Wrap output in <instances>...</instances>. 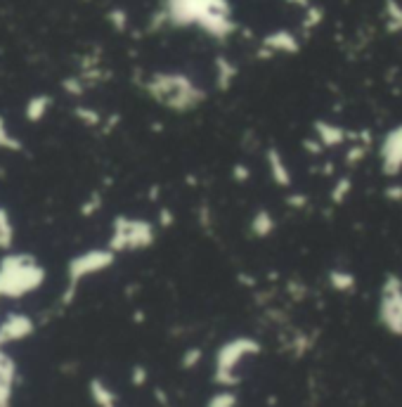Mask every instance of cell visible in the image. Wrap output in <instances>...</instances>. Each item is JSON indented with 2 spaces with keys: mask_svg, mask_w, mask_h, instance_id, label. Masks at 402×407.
<instances>
[{
  "mask_svg": "<svg viewBox=\"0 0 402 407\" xmlns=\"http://www.w3.org/2000/svg\"><path fill=\"white\" fill-rule=\"evenodd\" d=\"M47 270L33 254L8 251L0 259V298H19L36 294L45 284Z\"/></svg>",
  "mask_w": 402,
  "mask_h": 407,
  "instance_id": "6da1fadb",
  "label": "cell"
},
{
  "mask_svg": "<svg viewBox=\"0 0 402 407\" xmlns=\"http://www.w3.org/2000/svg\"><path fill=\"white\" fill-rule=\"evenodd\" d=\"M145 93L156 105L170 112H192L206 100V93L185 73H154L145 83Z\"/></svg>",
  "mask_w": 402,
  "mask_h": 407,
  "instance_id": "7a4b0ae2",
  "label": "cell"
},
{
  "mask_svg": "<svg viewBox=\"0 0 402 407\" xmlns=\"http://www.w3.org/2000/svg\"><path fill=\"white\" fill-rule=\"evenodd\" d=\"M117 256L109 247H102V249H88V251H81V254L71 256L69 263H66V284H64V291L59 296V303L64 305H71L73 298H76L81 284H83L88 277H95L100 273H105L117 263Z\"/></svg>",
  "mask_w": 402,
  "mask_h": 407,
  "instance_id": "3957f363",
  "label": "cell"
},
{
  "mask_svg": "<svg viewBox=\"0 0 402 407\" xmlns=\"http://www.w3.org/2000/svg\"><path fill=\"white\" fill-rule=\"evenodd\" d=\"M156 240V228L147 218H133V216H117L112 220L107 247L114 254H126V251H142L149 249Z\"/></svg>",
  "mask_w": 402,
  "mask_h": 407,
  "instance_id": "277c9868",
  "label": "cell"
},
{
  "mask_svg": "<svg viewBox=\"0 0 402 407\" xmlns=\"http://www.w3.org/2000/svg\"><path fill=\"white\" fill-rule=\"evenodd\" d=\"M379 320L388 331L402 334V280L398 275H388L381 284Z\"/></svg>",
  "mask_w": 402,
  "mask_h": 407,
  "instance_id": "5b68a950",
  "label": "cell"
},
{
  "mask_svg": "<svg viewBox=\"0 0 402 407\" xmlns=\"http://www.w3.org/2000/svg\"><path fill=\"white\" fill-rule=\"evenodd\" d=\"M254 353H258V343L254 338H235L232 343L223 346L220 353H218V360H215L218 382L232 384L237 365H240L247 355H254Z\"/></svg>",
  "mask_w": 402,
  "mask_h": 407,
  "instance_id": "8992f818",
  "label": "cell"
},
{
  "mask_svg": "<svg viewBox=\"0 0 402 407\" xmlns=\"http://www.w3.org/2000/svg\"><path fill=\"white\" fill-rule=\"evenodd\" d=\"M36 320L29 313H8L0 320V346L8 348L12 343H22L33 336Z\"/></svg>",
  "mask_w": 402,
  "mask_h": 407,
  "instance_id": "52a82bcc",
  "label": "cell"
},
{
  "mask_svg": "<svg viewBox=\"0 0 402 407\" xmlns=\"http://www.w3.org/2000/svg\"><path fill=\"white\" fill-rule=\"evenodd\" d=\"M379 159H381V173L393 178L402 171V124L391 128L379 147Z\"/></svg>",
  "mask_w": 402,
  "mask_h": 407,
  "instance_id": "ba28073f",
  "label": "cell"
},
{
  "mask_svg": "<svg viewBox=\"0 0 402 407\" xmlns=\"http://www.w3.org/2000/svg\"><path fill=\"white\" fill-rule=\"evenodd\" d=\"M17 382H19L17 360L0 346V407H12Z\"/></svg>",
  "mask_w": 402,
  "mask_h": 407,
  "instance_id": "9c48e42d",
  "label": "cell"
},
{
  "mask_svg": "<svg viewBox=\"0 0 402 407\" xmlns=\"http://www.w3.org/2000/svg\"><path fill=\"white\" fill-rule=\"evenodd\" d=\"M265 161H268V173L272 182H275L277 187H291V171L289 166H286V159L282 157V152H279L277 147H270L268 152H265Z\"/></svg>",
  "mask_w": 402,
  "mask_h": 407,
  "instance_id": "30bf717a",
  "label": "cell"
},
{
  "mask_svg": "<svg viewBox=\"0 0 402 407\" xmlns=\"http://www.w3.org/2000/svg\"><path fill=\"white\" fill-rule=\"evenodd\" d=\"M52 102H54L52 95H47V93L31 95L24 105V119L29 121V124H40V121L47 117V112L52 110Z\"/></svg>",
  "mask_w": 402,
  "mask_h": 407,
  "instance_id": "8fae6325",
  "label": "cell"
},
{
  "mask_svg": "<svg viewBox=\"0 0 402 407\" xmlns=\"http://www.w3.org/2000/svg\"><path fill=\"white\" fill-rule=\"evenodd\" d=\"M88 393H90V400L97 407H117V403H119V396L114 393V389L100 377L88 382Z\"/></svg>",
  "mask_w": 402,
  "mask_h": 407,
  "instance_id": "7c38bea8",
  "label": "cell"
},
{
  "mask_svg": "<svg viewBox=\"0 0 402 407\" xmlns=\"http://www.w3.org/2000/svg\"><path fill=\"white\" fill-rule=\"evenodd\" d=\"M315 138L319 140L322 147H338L348 140V133L343 131L341 126H333V124H326V121H317L315 124Z\"/></svg>",
  "mask_w": 402,
  "mask_h": 407,
  "instance_id": "4fadbf2b",
  "label": "cell"
},
{
  "mask_svg": "<svg viewBox=\"0 0 402 407\" xmlns=\"http://www.w3.org/2000/svg\"><path fill=\"white\" fill-rule=\"evenodd\" d=\"M263 45L268 47L270 52H286V55H294V52H298V40H296L294 33H289V31L270 33V36L263 40Z\"/></svg>",
  "mask_w": 402,
  "mask_h": 407,
  "instance_id": "5bb4252c",
  "label": "cell"
},
{
  "mask_svg": "<svg viewBox=\"0 0 402 407\" xmlns=\"http://www.w3.org/2000/svg\"><path fill=\"white\" fill-rule=\"evenodd\" d=\"M15 237H17V230H15V220H12L10 208L0 204V251H3V254L12 251Z\"/></svg>",
  "mask_w": 402,
  "mask_h": 407,
  "instance_id": "9a60e30c",
  "label": "cell"
},
{
  "mask_svg": "<svg viewBox=\"0 0 402 407\" xmlns=\"http://www.w3.org/2000/svg\"><path fill=\"white\" fill-rule=\"evenodd\" d=\"M275 228H277L275 216H272L268 208H258V211L254 213V218H251V223H249L251 235L258 237V240H265V237H270L272 232H275Z\"/></svg>",
  "mask_w": 402,
  "mask_h": 407,
  "instance_id": "2e32d148",
  "label": "cell"
},
{
  "mask_svg": "<svg viewBox=\"0 0 402 407\" xmlns=\"http://www.w3.org/2000/svg\"><path fill=\"white\" fill-rule=\"evenodd\" d=\"M0 149H3V152H15V154H19L24 149V142L10 131L3 114H0Z\"/></svg>",
  "mask_w": 402,
  "mask_h": 407,
  "instance_id": "e0dca14e",
  "label": "cell"
},
{
  "mask_svg": "<svg viewBox=\"0 0 402 407\" xmlns=\"http://www.w3.org/2000/svg\"><path fill=\"white\" fill-rule=\"evenodd\" d=\"M329 284H331V289H336V291H343V294H348V291L355 289V275L348 273V270H341V268H333L329 270Z\"/></svg>",
  "mask_w": 402,
  "mask_h": 407,
  "instance_id": "ac0fdd59",
  "label": "cell"
},
{
  "mask_svg": "<svg viewBox=\"0 0 402 407\" xmlns=\"http://www.w3.org/2000/svg\"><path fill=\"white\" fill-rule=\"evenodd\" d=\"M215 66H218V73H215L218 88H220V90H227L230 83H232V78L237 76L235 64L230 62V59H225V57H218V59H215Z\"/></svg>",
  "mask_w": 402,
  "mask_h": 407,
  "instance_id": "d6986e66",
  "label": "cell"
},
{
  "mask_svg": "<svg viewBox=\"0 0 402 407\" xmlns=\"http://www.w3.org/2000/svg\"><path fill=\"white\" fill-rule=\"evenodd\" d=\"M73 119L78 121V124H83L85 128H100L102 126V114L97 110H93V107H73Z\"/></svg>",
  "mask_w": 402,
  "mask_h": 407,
  "instance_id": "ffe728a7",
  "label": "cell"
},
{
  "mask_svg": "<svg viewBox=\"0 0 402 407\" xmlns=\"http://www.w3.org/2000/svg\"><path fill=\"white\" fill-rule=\"evenodd\" d=\"M62 90L66 95H71V98H81V95H85L88 90V83L83 81V76L81 73H76V76H69L62 81Z\"/></svg>",
  "mask_w": 402,
  "mask_h": 407,
  "instance_id": "44dd1931",
  "label": "cell"
},
{
  "mask_svg": "<svg viewBox=\"0 0 402 407\" xmlns=\"http://www.w3.org/2000/svg\"><path fill=\"white\" fill-rule=\"evenodd\" d=\"M350 189H353V182L350 178H338L336 180V185L331 187V201L336 204V206H341L345 199H348V194H350Z\"/></svg>",
  "mask_w": 402,
  "mask_h": 407,
  "instance_id": "7402d4cb",
  "label": "cell"
},
{
  "mask_svg": "<svg viewBox=\"0 0 402 407\" xmlns=\"http://www.w3.org/2000/svg\"><path fill=\"white\" fill-rule=\"evenodd\" d=\"M386 19L393 31H402V5L395 0H386Z\"/></svg>",
  "mask_w": 402,
  "mask_h": 407,
  "instance_id": "603a6c76",
  "label": "cell"
},
{
  "mask_svg": "<svg viewBox=\"0 0 402 407\" xmlns=\"http://www.w3.org/2000/svg\"><path fill=\"white\" fill-rule=\"evenodd\" d=\"M100 208H102V194L93 192L83 204H81V216H83V218H90V216L97 213Z\"/></svg>",
  "mask_w": 402,
  "mask_h": 407,
  "instance_id": "cb8c5ba5",
  "label": "cell"
},
{
  "mask_svg": "<svg viewBox=\"0 0 402 407\" xmlns=\"http://www.w3.org/2000/svg\"><path fill=\"white\" fill-rule=\"evenodd\" d=\"M107 19H109V24H112L117 31H126V26H128V15H126V10H121V8L109 10Z\"/></svg>",
  "mask_w": 402,
  "mask_h": 407,
  "instance_id": "d4e9b609",
  "label": "cell"
},
{
  "mask_svg": "<svg viewBox=\"0 0 402 407\" xmlns=\"http://www.w3.org/2000/svg\"><path fill=\"white\" fill-rule=\"evenodd\" d=\"M367 157V145H353L348 152H345V164L355 166L357 161H362Z\"/></svg>",
  "mask_w": 402,
  "mask_h": 407,
  "instance_id": "484cf974",
  "label": "cell"
},
{
  "mask_svg": "<svg viewBox=\"0 0 402 407\" xmlns=\"http://www.w3.org/2000/svg\"><path fill=\"white\" fill-rule=\"evenodd\" d=\"M208 407H235V396L232 393H220V396L211 400Z\"/></svg>",
  "mask_w": 402,
  "mask_h": 407,
  "instance_id": "4316f807",
  "label": "cell"
},
{
  "mask_svg": "<svg viewBox=\"0 0 402 407\" xmlns=\"http://www.w3.org/2000/svg\"><path fill=\"white\" fill-rule=\"evenodd\" d=\"M308 194H289V196H286V204H289V206L291 208H296V211H298V208H305V206H308Z\"/></svg>",
  "mask_w": 402,
  "mask_h": 407,
  "instance_id": "83f0119b",
  "label": "cell"
},
{
  "mask_svg": "<svg viewBox=\"0 0 402 407\" xmlns=\"http://www.w3.org/2000/svg\"><path fill=\"white\" fill-rule=\"evenodd\" d=\"M232 178L237 180V182H249V178H251V171L244 164H237L235 168H232Z\"/></svg>",
  "mask_w": 402,
  "mask_h": 407,
  "instance_id": "f1b7e54d",
  "label": "cell"
},
{
  "mask_svg": "<svg viewBox=\"0 0 402 407\" xmlns=\"http://www.w3.org/2000/svg\"><path fill=\"white\" fill-rule=\"evenodd\" d=\"M386 199H391V201H395V204H400L402 201V185H395V182H393V185H388L386 187Z\"/></svg>",
  "mask_w": 402,
  "mask_h": 407,
  "instance_id": "f546056e",
  "label": "cell"
},
{
  "mask_svg": "<svg viewBox=\"0 0 402 407\" xmlns=\"http://www.w3.org/2000/svg\"><path fill=\"white\" fill-rule=\"evenodd\" d=\"M319 22H322V10H317V8L308 10V17H305V26H308V29H312V26H317Z\"/></svg>",
  "mask_w": 402,
  "mask_h": 407,
  "instance_id": "4dcf8cb0",
  "label": "cell"
},
{
  "mask_svg": "<svg viewBox=\"0 0 402 407\" xmlns=\"http://www.w3.org/2000/svg\"><path fill=\"white\" fill-rule=\"evenodd\" d=\"M173 220H175L173 211H170V208H166V206H163L161 211H159V225H161V228H170V225H173Z\"/></svg>",
  "mask_w": 402,
  "mask_h": 407,
  "instance_id": "1f68e13d",
  "label": "cell"
},
{
  "mask_svg": "<svg viewBox=\"0 0 402 407\" xmlns=\"http://www.w3.org/2000/svg\"><path fill=\"white\" fill-rule=\"evenodd\" d=\"M303 147H305V152L312 154V157H315V154H322V152H324V147L319 145V140H317V138H315V140H305V142H303Z\"/></svg>",
  "mask_w": 402,
  "mask_h": 407,
  "instance_id": "d6a6232c",
  "label": "cell"
},
{
  "mask_svg": "<svg viewBox=\"0 0 402 407\" xmlns=\"http://www.w3.org/2000/svg\"><path fill=\"white\" fill-rule=\"evenodd\" d=\"M147 382V372H145V367H135L133 370V384L135 386H142Z\"/></svg>",
  "mask_w": 402,
  "mask_h": 407,
  "instance_id": "836d02e7",
  "label": "cell"
},
{
  "mask_svg": "<svg viewBox=\"0 0 402 407\" xmlns=\"http://www.w3.org/2000/svg\"><path fill=\"white\" fill-rule=\"evenodd\" d=\"M291 3H294V5H305L308 0H291Z\"/></svg>",
  "mask_w": 402,
  "mask_h": 407,
  "instance_id": "e575fe53",
  "label": "cell"
}]
</instances>
